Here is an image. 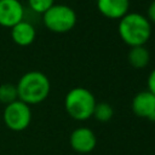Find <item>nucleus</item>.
Segmentation results:
<instances>
[{"label": "nucleus", "instance_id": "12", "mask_svg": "<svg viewBox=\"0 0 155 155\" xmlns=\"http://www.w3.org/2000/svg\"><path fill=\"white\" fill-rule=\"evenodd\" d=\"M92 116L98 122H108L114 116V109L108 102H97Z\"/></svg>", "mask_w": 155, "mask_h": 155}, {"label": "nucleus", "instance_id": "7", "mask_svg": "<svg viewBox=\"0 0 155 155\" xmlns=\"http://www.w3.org/2000/svg\"><path fill=\"white\" fill-rule=\"evenodd\" d=\"M24 19V7L19 0H0V25L11 29Z\"/></svg>", "mask_w": 155, "mask_h": 155}, {"label": "nucleus", "instance_id": "13", "mask_svg": "<svg viewBox=\"0 0 155 155\" xmlns=\"http://www.w3.org/2000/svg\"><path fill=\"white\" fill-rule=\"evenodd\" d=\"M18 99V92L15 84L4 82L0 85V103L7 105Z\"/></svg>", "mask_w": 155, "mask_h": 155}, {"label": "nucleus", "instance_id": "2", "mask_svg": "<svg viewBox=\"0 0 155 155\" xmlns=\"http://www.w3.org/2000/svg\"><path fill=\"white\" fill-rule=\"evenodd\" d=\"M117 33L130 47L145 46L151 36V23L139 12H128L119 19Z\"/></svg>", "mask_w": 155, "mask_h": 155}, {"label": "nucleus", "instance_id": "9", "mask_svg": "<svg viewBox=\"0 0 155 155\" xmlns=\"http://www.w3.org/2000/svg\"><path fill=\"white\" fill-rule=\"evenodd\" d=\"M98 12L109 19H120L130 11V0H97Z\"/></svg>", "mask_w": 155, "mask_h": 155}, {"label": "nucleus", "instance_id": "4", "mask_svg": "<svg viewBox=\"0 0 155 155\" xmlns=\"http://www.w3.org/2000/svg\"><path fill=\"white\" fill-rule=\"evenodd\" d=\"M78 22V15L65 4H53L44 15L42 23L52 33L64 34L70 31Z\"/></svg>", "mask_w": 155, "mask_h": 155}, {"label": "nucleus", "instance_id": "15", "mask_svg": "<svg viewBox=\"0 0 155 155\" xmlns=\"http://www.w3.org/2000/svg\"><path fill=\"white\" fill-rule=\"evenodd\" d=\"M147 85H148V91L155 96V68L149 73L147 79Z\"/></svg>", "mask_w": 155, "mask_h": 155}, {"label": "nucleus", "instance_id": "3", "mask_svg": "<svg viewBox=\"0 0 155 155\" xmlns=\"http://www.w3.org/2000/svg\"><path fill=\"white\" fill-rule=\"evenodd\" d=\"M96 104L94 94L86 87H74L69 90L64 97L65 111L76 121H85L92 117Z\"/></svg>", "mask_w": 155, "mask_h": 155}, {"label": "nucleus", "instance_id": "8", "mask_svg": "<svg viewBox=\"0 0 155 155\" xmlns=\"http://www.w3.org/2000/svg\"><path fill=\"white\" fill-rule=\"evenodd\" d=\"M131 109L136 116L155 122V96L148 90L140 91L133 97Z\"/></svg>", "mask_w": 155, "mask_h": 155}, {"label": "nucleus", "instance_id": "1", "mask_svg": "<svg viewBox=\"0 0 155 155\" xmlns=\"http://www.w3.org/2000/svg\"><path fill=\"white\" fill-rule=\"evenodd\" d=\"M18 99L28 105L42 103L50 94L51 82L47 75L40 70L24 73L16 84Z\"/></svg>", "mask_w": 155, "mask_h": 155}, {"label": "nucleus", "instance_id": "10", "mask_svg": "<svg viewBox=\"0 0 155 155\" xmlns=\"http://www.w3.org/2000/svg\"><path fill=\"white\" fill-rule=\"evenodd\" d=\"M11 38L16 45L25 47L34 42L36 38V30L31 23L23 19L11 28Z\"/></svg>", "mask_w": 155, "mask_h": 155}, {"label": "nucleus", "instance_id": "6", "mask_svg": "<svg viewBox=\"0 0 155 155\" xmlns=\"http://www.w3.org/2000/svg\"><path fill=\"white\" fill-rule=\"evenodd\" d=\"M69 144L74 151L79 154H88L93 151L97 145V136L90 127L80 126L74 128L70 133Z\"/></svg>", "mask_w": 155, "mask_h": 155}, {"label": "nucleus", "instance_id": "11", "mask_svg": "<svg viewBox=\"0 0 155 155\" xmlns=\"http://www.w3.org/2000/svg\"><path fill=\"white\" fill-rule=\"evenodd\" d=\"M127 59L131 67L136 69L145 68L150 62V52L145 46H134L130 47Z\"/></svg>", "mask_w": 155, "mask_h": 155}, {"label": "nucleus", "instance_id": "5", "mask_svg": "<svg viewBox=\"0 0 155 155\" xmlns=\"http://www.w3.org/2000/svg\"><path fill=\"white\" fill-rule=\"evenodd\" d=\"M2 119L7 128L15 132L24 131L31 121V109L30 105L17 99L7 105H5Z\"/></svg>", "mask_w": 155, "mask_h": 155}, {"label": "nucleus", "instance_id": "14", "mask_svg": "<svg viewBox=\"0 0 155 155\" xmlns=\"http://www.w3.org/2000/svg\"><path fill=\"white\" fill-rule=\"evenodd\" d=\"M53 4L54 0H28V6L30 10L39 15H44Z\"/></svg>", "mask_w": 155, "mask_h": 155}, {"label": "nucleus", "instance_id": "16", "mask_svg": "<svg viewBox=\"0 0 155 155\" xmlns=\"http://www.w3.org/2000/svg\"><path fill=\"white\" fill-rule=\"evenodd\" d=\"M145 17L148 18V21H149L150 23H154V24H155V0H153V1L149 4L148 10H147V16H145Z\"/></svg>", "mask_w": 155, "mask_h": 155}]
</instances>
